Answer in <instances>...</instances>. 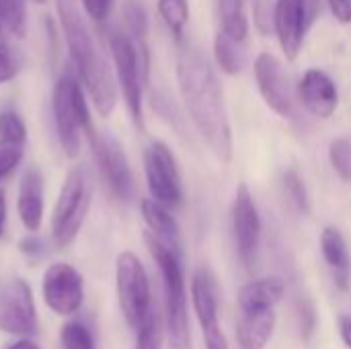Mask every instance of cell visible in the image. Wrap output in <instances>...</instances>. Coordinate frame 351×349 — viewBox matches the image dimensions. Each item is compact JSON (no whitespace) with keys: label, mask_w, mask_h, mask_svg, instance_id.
<instances>
[{"label":"cell","mask_w":351,"mask_h":349,"mask_svg":"<svg viewBox=\"0 0 351 349\" xmlns=\"http://www.w3.org/2000/svg\"><path fill=\"white\" fill-rule=\"evenodd\" d=\"M109 49L128 113L134 125L144 130V80H148V56L140 51L136 41L121 31H113L109 35Z\"/></svg>","instance_id":"cell-5"},{"label":"cell","mask_w":351,"mask_h":349,"mask_svg":"<svg viewBox=\"0 0 351 349\" xmlns=\"http://www.w3.org/2000/svg\"><path fill=\"white\" fill-rule=\"evenodd\" d=\"M335 19L343 25L351 23V0H327Z\"/></svg>","instance_id":"cell-36"},{"label":"cell","mask_w":351,"mask_h":349,"mask_svg":"<svg viewBox=\"0 0 351 349\" xmlns=\"http://www.w3.org/2000/svg\"><path fill=\"white\" fill-rule=\"evenodd\" d=\"M0 140L16 144H25L27 140V125L14 109L0 111Z\"/></svg>","instance_id":"cell-30"},{"label":"cell","mask_w":351,"mask_h":349,"mask_svg":"<svg viewBox=\"0 0 351 349\" xmlns=\"http://www.w3.org/2000/svg\"><path fill=\"white\" fill-rule=\"evenodd\" d=\"M315 311L308 302L300 304V325H302V335L304 337H311L313 329H315Z\"/></svg>","instance_id":"cell-37"},{"label":"cell","mask_w":351,"mask_h":349,"mask_svg":"<svg viewBox=\"0 0 351 349\" xmlns=\"http://www.w3.org/2000/svg\"><path fill=\"white\" fill-rule=\"evenodd\" d=\"M177 80L181 97L197 132L216 158H220L222 163H230L232 128L224 103V93L212 64L199 49L185 47L177 60Z\"/></svg>","instance_id":"cell-1"},{"label":"cell","mask_w":351,"mask_h":349,"mask_svg":"<svg viewBox=\"0 0 351 349\" xmlns=\"http://www.w3.org/2000/svg\"><path fill=\"white\" fill-rule=\"evenodd\" d=\"M191 298L204 331L206 349H228V341L218 323V288L210 269H199L191 282Z\"/></svg>","instance_id":"cell-15"},{"label":"cell","mask_w":351,"mask_h":349,"mask_svg":"<svg viewBox=\"0 0 351 349\" xmlns=\"http://www.w3.org/2000/svg\"><path fill=\"white\" fill-rule=\"evenodd\" d=\"M276 329V311L274 309H255L241 311L237 337L243 349H263Z\"/></svg>","instance_id":"cell-19"},{"label":"cell","mask_w":351,"mask_h":349,"mask_svg":"<svg viewBox=\"0 0 351 349\" xmlns=\"http://www.w3.org/2000/svg\"><path fill=\"white\" fill-rule=\"evenodd\" d=\"M140 212H142V218L148 226V232L154 234L167 247H171L175 253L183 255L181 228H179L177 220L173 218L171 210L150 197V200L140 202Z\"/></svg>","instance_id":"cell-20"},{"label":"cell","mask_w":351,"mask_h":349,"mask_svg":"<svg viewBox=\"0 0 351 349\" xmlns=\"http://www.w3.org/2000/svg\"><path fill=\"white\" fill-rule=\"evenodd\" d=\"M144 173L152 200L175 210L183 202V185L177 160L171 148L156 140L144 150Z\"/></svg>","instance_id":"cell-8"},{"label":"cell","mask_w":351,"mask_h":349,"mask_svg":"<svg viewBox=\"0 0 351 349\" xmlns=\"http://www.w3.org/2000/svg\"><path fill=\"white\" fill-rule=\"evenodd\" d=\"M51 111L58 142L64 154L76 158L80 154L82 136H90L95 128L88 103L84 99V88L78 74H74L72 70L62 72V76L58 78L51 95Z\"/></svg>","instance_id":"cell-3"},{"label":"cell","mask_w":351,"mask_h":349,"mask_svg":"<svg viewBox=\"0 0 351 349\" xmlns=\"http://www.w3.org/2000/svg\"><path fill=\"white\" fill-rule=\"evenodd\" d=\"M19 70H21L19 53L4 41H0V84L10 82L19 74Z\"/></svg>","instance_id":"cell-33"},{"label":"cell","mask_w":351,"mask_h":349,"mask_svg":"<svg viewBox=\"0 0 351 349\" xmlns=\"http://www.w3.org/2000/svg\"><path fill=\"white\" fill-rule=\"evenodd\" d=\"M25 144L0 140V181H4L23 160Z\"/></svg>","instance_id":"cell-32"},{"label":"cell","mask_w":351,"mask_h":349,"mask_svg":"<svg viewBox=\"0 0 351 349\" xmlns=\"http://www.w3.org/2000/svg\"><path fill=\"white\" fill-rule=\"evenodd\" d=\"M158 14L175 35V39L183 37L185 25L189 21V2L187 0H158Z\"/></svg>","instance_id":"cell-25"},{"label":"cell","mask_w":351,"mask_h":349,"mask_svg":"<svg viewBox=\"0 0 351 349\" xmlns=\"http://www.w3.org/2000/svg\"><path fill=\"white\" fill-rule=\"evenodd\" d=\"M123 16H125L128 29L132 33L130 37L136 43H144L146 31H148V14H146L144 6L138 0H128L123 6Z\"/></svg>","instance_id":"cell-29"},{"label":"cell","mask_w":351,"mask_h":349,"mask_svg":"<svg viewBox=\"0 0 351 349\" xmlns=\"http://www.w3.org/2000/svg\"><path fill=\"white\" fill-rule=\"evenodd\" d=\"M16 212L27 232H37L43 224V175L37 167H29L19 183Z\"/></svg>","instance_id":"cell-17"},{"label":"cell","mask_w":351,"mask_h":349,"mask_svg":"<svg viewBox=\"0 0 351 349\" xmlns=\"http://www.w3.org/2000/svg\"><path fill=\"white\" fill-rule=\"evenodd\" d=\"M41 292L47 309L60 317H70L84 302V280L70 263H51L41 280Z\"/></svg>","instance_id":"cell-12"},{"label":"cell","mask_w":351,"mask_h":349,"mask_svg":"<svg viewBox=\"0 0 351 349\" xmlns=\"http://www.w3.org/2000/svg\"><path fill=\"white\" fill-rule=\"evenodd\" d=\"M19 249L27 257H41L45 253V243H43V239L35 237V232H29L25 239H21Z\"/></svg>","instance_id":"cell-35"},{"label":"cell","mask_w":351,"mask_h":349,"mask_svg":"<svg viewBox=\"0 0 351 349\" xmlns=\"http://www.w3.org/2000/svg\"><path fill=\"white\" fill-rule=\"evenodd\" d=\"M247 0H218V12L222 21V31L245 41L249 35V19L245 12Z\"/></svg>","instance_id":"cell-23"},{"label":"cell","mask_w":351,"mask_h":349,"mask_svg":"<svg viewBox=\"0 0 351 349\" xmlns=\"http://www.w3.org/2000/svg\"><path fill=\"white\" fill-rule=\"evenodd\" d=\"M33 2H37V4H43L45 0H33Z\"/></svg>","instance_id":"cell-41"},{"label":"cell","mask_w":351,"mask_h":349,"mask_svg":"<svg viewBox=\"0 0 351 349\" xmlns=\"http://www.w3.org/2000/svg\"><path fill=\"white\" fill-rule=\"evenodd\" d=\"M146 245L152 259L158 265L165 284V311H167V333L173 349H189V317H187V294L181 257L171 247L160 243L154 234L146 232Z\"/></svg>","instance_id":"cell-4"},{"label":"cell","mask_w":351,"mask_h":349,"mask_svg":"<svg viewBox=\"0 0 351 349\" xmlns=\"http://www.w3.org/2000/svg\"><path fill=\"white\" fill-rule=\"evenodd\" d=\"M37 309L33 292L23 278H12L0 286V331L16 337L37 335Z\"/></svg>","instance_id":"cell-9"},{"label":"cell","mask_w":351,"mask_h":349,"mask_svg":"<svg viewBox=\"0 0 351 349\" xmlns=\"http://www.w3.org/2000/svg\"><path fill=\"white\" fill-rule=\"evenodd\" d=\"M284 282L280 278H261L249 282L239 292V309L255 311V309H274L284 296Z\"/></svg>","instance_id":"cell-21"},{"label":"cell","mask_w":351,"mask_h":349,"mask_svg":"<svg viewBox=\"0 0 351 349\" xmlns=\"http://www.w3.org/2000/svg\"><path fill=\"white\" fill-rule=\"evenodd\" d=\"M329 163L341 181L351 183V138H335L329 146Z\"/></svg>","instance_id":"cell-26"},{"label":"cell","mask_w":351,"mask_h":349,"mask_svg":"<svg viewBox=\"0 0 351 349\" xmlns=\"http://www.w3.org/2000/svg\"><path fill=\"white\" fill-rule=\"evenodd\" d=\"M255 80L263 101L271 111H276L282 117H290L294 113V93L290 76L286 74L282 62L274 53L263 51L257 56Z\"/></svg>","instance_id":"cell-14"},{"label":"cell","mask_w":351,"mask_h":349,"mask_svg":"<svg viewBox=\"0 0 351 349\" xmlns=\"http://www.w3.org/2000/svg\"><path fill=\"white\" fill-rule=\"evenodd\" d=\"M245 41L224 33L222 29L216 33V39H214V56H216V62L220 66L222 72L234 76L243 70L245 66V47H243Z\"/></svg>","instance_id":"cell-22"},{"label":"cell","mask_w":351,"mask_h":349,"mask_svg":"<svg viewBox=\"0 0 351 349\" xmlns=\"http://www.w3.org/2000/svg\"><path fill=\"white\" fill-rule=\"evenodd\" d=\"M6 214H8L6 193H4V189H0V237L4 234V228H6Z\"/></svg>","instance_id":"cell-39"},{"label":"cell","mask_w":351,"mask_h":349,"mask_svg":"<svg viewBox=\"0 0 351 349\" xmlns=\"http://www.w3.org/2000/svg\"><path fill=\"white\" fill-rule=\"evenodd\" d=\"M339 333L343 344L351 349V317L350 315H341L339 317Z\"/></svg>","instance_id":"cell-38"},{"label":"cell","mask_w":351,"mask_h":349,"mask_svg":"<svg viewBox=\"0 0 351 349\" xmlns=\"http://www.w3.org/2000/svg\"><path fill=\"white\" fill-rule=\"evenodd\" d=\"M27 6L25 0H0V41L4 35L23 37Z\"/></svg>","instance_id":"cell-24"},{"label":"cell","mask_w":351,"mask_h":349,"mask_svg":"<svg viewBox=\"0 0 351 349\" xmlns=\"http://www.w3.org/2000/svg\"><path fill=\"white\" fill-rule=\"evenodd\" d=\"M90 208V177L86 167H72L60 187L51 212V241L58 249L68 247L80 232Z\"/></svg>","instance_id":"cell-6"},{"label":"cell","mask_w":351,"mask_h":349,"mask_svg":"<svg viewBox=\"0 0 351 349\" xmlns=\"http://www.w3.org/2000/svg\"><path fill=\"white\" fill-rule=\"evenodd\" d=\"M64 349H95L90 331L80 323H66L60 331Z\"/></svg>","instance_id":"cell-31"},{"label":"cell","mask_w":351,"mask_h":349,"mask_svg":"<svg viewBox=\"0 0 351 349\" xmlns=\"http://www.w3.org/2000/svg\"><path fill=\"white\" fill-rule=\"evenodd\" d=\"M90 148L95 154V160L99 165V171L109 187V191L119 202H130L134 197V175L128 163V156L123 152V146L109 134L93 132L88 136Z\"/></svg>","instance_id":"cell-10"},{"label":"cell","mask_w":351,"mask_h":349,"mask_svg":"<svg viewBox=\"0 0 351 349\" xmlns=\"http://www.w3.org/2000/svg\"><path fill=\"white\" fill-rule=\"evenodd\" d=\"M232 230H234V241H237V251L247 269L253 267L257 249H259V239H261V218L257 212V204L253 193L249 191L247 183H241L237 193H234V204H232Z\"/></svg>","instance_id":"cell-13"},{"label":"cell","mask_w":351,"mask_h":349,"mask_svg":"<svg viewBox=\"0 0 351 349\" xmlns=\"http://www.w3.org/2000/svg\"><path fill=\"white\" fill-rule=\"evenodd\" d=\"M298 93L306 111L319 119H329L337 109V103H339L337 84L321 68H311L304 72Z\"/></svg>","instance_id":"cell-16"},{"label":"cell","mask_w":351,"mask_h":349,"mask_svg":"<svg viewBox=\"0 0 351 349\" xmlns=\"http://www.w3.org/2000/svg\"><path fill=\"white\" fill-rule=\"evenodd\" d=\"M82 8L93 21L103 23L111 14L113 0H82Z\"/></svg>","instance_id":"cell-34"},{"label":"cell","mask_w":351,"mask_h":349,"mask_svg":"<svg viewBox=\"0 0 351 349\" xmlns=\"http://www.w3.org/2000/svg\"><path fill=\"white\" fill-rule=\"evenodd\" d=\"M6 349H39V346L31 339V337H23L14 344H10Z\"/></svg>","instance_id":"cell-40"},{"label":"cell","mask_w":351,"mask_h":349,"mask_svg":"<svg viewBox=\"0 0 351 349\" xmlns=\"http://www.w3.org/2000/svg\"><path fill=\"white\" fill-rule=\"evenodd\" d=\"M319 14V0H278L274 8V29L278 33L282 51L294 60L302 41Z\"/></svg>","instance_id":"cell-11"},{"label":"cell","mask_w":351,"mask_h":349,"mask_svg":"<svg viewBox=\"0 0 351 349\" xmlns=\"http://www.w3.org/2000/svg\"><path fill=\"white\" fill-rule=\"evenodd\" d=\"M321 251L327 265L333 272L335 286L339 290H350L351 286V253L343 232L335 226H327L321 232Z\"/></svg>","instance_id":"cell-18"},{"label":"cell","mask_w":351,"mask_h":349,"mask_svg":"<svg viewBox=\"0 0 351 349\" xmlns=\"http://www.w3.org/2000/svg\"><path fill=\"white\" fill-rule=\"evenodd\" d=\"M284 187H286V193L292 200V204L302 214H308L311 212V195H308V189L304 185V179L298 175L296 169H286L284 171Z\"/></svg>","instance_id":"cell-28"},{"label":"cell","mask_w":351,"mask_h":349,"mask_svg":"<svg viewBox=\"0 0 351 349\" xmlns=\"http://www.w3.org/2000/svg\"><path fill=\"white\" fill-rule=\"evenodd\" d=\"M136 349H162V325L156 311H150L144 323L136 329Z\"/></svg>","instance_id":"cell-27"},{"label":"cell","mask_w":351,"mask_h":349,"mask_svg":"<svg viewBox=\"0 0 351 349\" xmlns=\"http://www.w3.org/2000/svg\"><path fill=\"white\" fill-rule=\"evenodd\" d=\"M58 12L70 49V60L74 64V72L82 80V86L88 93L97 113L101 117H109L117 105V88L113 82L111 68L101 49L97 47L88 27L74 10L72 0H58Z\"/></svg>","instance_id":"cell-2"},{"label":"cell","mask_w":351,"mask_h":349,"mask_svg":"<svg viewBox=\"0 0 351 349\" xmlns=\"http://www.w3.org/2000/svg\"><path fill=\"white\" fill-rule=\"evenodd\" d=\"M115 286H117L119 309L123 313L125 323L132 329H138L148 317V313L152 311V298H150L148 274L136 253L123 251L117 255Z\"/></svg>","instance_id":"cell-7"}]
</instances>
